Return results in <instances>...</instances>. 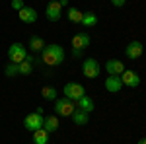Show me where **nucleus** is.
<instances>
[{
  "label": "nucleus",
  "mask_w": 146,
  "mask_h": 144,
  "mask_svg": "<svg viewBox=\"0 0 146 144\" xmlns=\"http://www.w3.org/2000/svg\"><path fill=\"white\" fill-rule=\"evenodd\" d=\"M41 62L47 66H58L64 62V49L56 43L45 45V49L41 51Z\"/></svg>",
  "instance_id": "obj_1"
},
{
  "label": "nucleus",
  "mask_w": 146,
  "mask_h": 144,
  "mask_svg": "<svg viewBox=\"0 0 146 144\" xmlns=\"http://www.w3.org/2000/svg\"><path fill=\"white\" fill-rule=\"evenodd\" d=\"M62 94H64V98H68V100L78 101L82 96H86V88L82 84H78V82H68V84H64V88H62Z\"/></svg>",
  "instance_id": "obj_2"
},
{
  "label": "nucleus",
  "mask_w": 146,
  "mask_h": 144,
  "mask_svg": "<svg viewBox=\"0 0 146 144\" xmlns=\"http://www.w3.org/2000/svg\"><path fill=\"white\" fill-rule=\"evenodd\" d=\"M76 111V101L62 98V100H55V113L56 115H62V117H70L72 113Z\"/></svg>",
  "instance_id": "obj_3"
},
{
  "label": "nucleus",
  "mask_w": 146,
  "mask_h": 144,
  "mask_svg": "<svg viewBox=\"0 0 146 144\" xmlns=\"http://www.w3.org/2000/svg\"><path fill=\"white\" fill-rule=\"evenodd\" d=\"M25 56H27V51H25V47L22 43H12L8 47V58H10V62L20 64L22 60H25Z\"/></svg>",
  "instance_id": "obj_4"
},
{
  "label": "nucleus",
  "mask_w": 146,
  "mask_h": 144,
  "mask_svg": "<svg viewBox=\"0 0 146 144\" xmlns=\"http://www.w3.org/2000/svg\"><path fill=\"white\" fill-rule=\"evenodd\" d=\"M43 121H45V117L41 115V113H29V115H25V119H23V127L29 131V133H33L37 129H43Z\"/></svg>",
  "instance_id": "obj_5"
},
{
  "label": "nucleus",
  "mask_w": 146,
  "mask_h": 144,
  "mask_svg": "<svg viewBox=\"0 0 146 144\" xmlns=\"http://www.w3.org/2000/svg\"><path fill=\"white\" fill-rule=\"evenodd\" d=\"M82 72H84L86 78H92L94 80V78H98L101 74V66L96 58H86L84 64H82Z\"/></svg>",
  "instance_id": "obj_6"
},
{
  "label": "nucleus",
  "mask_w": 146,
  "mask_h": 144,
  "mask_svg": "<svg viewBox=\"0 0 146 144\" xmlns=\"http://www.w3.org/2000/svg\"><path fill=\"white\" fill-rule=\"evenodd\" d=\"M45 16H47L49 22H58V20H60V16H62V6H60L58 0H51V2L47 4Z\"/></svg>",
  "instance_id": "obj_7"
},
{
  "label": "nucleus",
  "mask_w": 146,
  "mask_h": 144,
  "mask_svg": "<svg viewBox=\"0 0 146 144\" xmlns=\"http://www.w3.org/2000/svg\"><path fill=\"white\" fill-rule=\"evenodd\" d=\"M144 53V45L140 43V41H131V43L127 45V49H125V55L129 56L131 60H136V58H140Z\"/></svg>",
  "instance_id": "obj_8"
},
{
  "label": "nucleus",
  "mask_w": 146,
  "mask_h": 144,
  "mask_svg": "<svg viewBox=\"0 0 146 144\" xmlns=\"http://www.w3.org/2000/svg\"><path fill=\"white\" fill-rule=\"evenodd\" d=\"M121 82H123V86L136 88V86H140V76L136 74L135 70H125L123 74H121Z\"/></svg>",
  "instance_id": "obj_9"
},
{
  "label": "nucleus",
  "mask_w": 146,
  "mask_h": 144,
  "mask_svg": "<svg viewBox=\"0 0 146 144\" xmlns=\"http://www.w3.org/2000/svg\"><path fill=\"white\" fill-rule=\"evenodd\" d=\"M18 18H20L23 23H35L37 22V10L31 8V6H23L22 10L18 12Z\"/></svg>",
  "instance_id": "obj_10"
},
{
  "label": "nucleus",
  "mask_w": 146,
  "mask_h": 144,
  "mask_svg": "<svg viewBox=\"0 0 146 144\" xmlns=\"http://www.w3.org/2000/svg\"><path fill=\"white\" fill-rule=\"evenodd\" d=\"M105 70L109 72V76H121L125 72V64L121 60H117V58H109L105 62Z\"/></svg>",
  "instance_id": "obj_11"
},
{
  "label": "nucleus",
  "mask_w": 146,
  "mask_h": 144,
  "mask_svg": "<svg viewBox=\"0 0 146 144\" xmlns=\"http://www.w3.org/2000/svg\"><path fill=\"white\" fill-rule=\"evenodd\" d=\"M90 43H92V37L88 33H76L74 37H72V47L74 49H86V47H90Z\"/></svg>",
  "instance_id": "obj_12"
},
{
  "label": "nucleus",
  "mask_w": 146,
  "mask_h": 144,
  "mask_svg": "<svg viewBox=\"0 0 146 144\" xmlns=\"http://www.w3.org/2000/svg\"><path fill=\"white\" fill-rule=\"evenodd\" d=\"M123 88V82H121V76H107L105 80V90L111 92V94H117L119 90Z\"/></svg>",
  "instance_id": "obj_13"
},
{
  "label": "nucleus",
  "mask_w": 146,
  "mask_h": 144,
  "mask_svg": "<svg viewBox=\"0 0 146 144\" xmlns=\"http://www.w3.org/2000/svg\"><path fill=\"white\" fill-rule=\"evenodd\" d=\"M43 129H45L49 134H53L58 131V115H49L45 117V121H43Z\"/></svg>",
  "instance_id": "obj_14"
},
{
  "label": "nucleus",
  "mask_w": 146,
  "mask_h": 144,
  "mask_svg": "<svg viewBox=\"0 0 146 144\" xmlns=\"http://www.w3.org/2000/svg\"><path fill=\"white\" fill-rule=\"evenodd\" d=\"M29 49H31V53H41L43 49H45V39L43 37H39V35H31L29 37Z\"/></svg>",
  "instance_id": "obj_15"
},
{
  "label": "nucleus",
  "mask_w": 146,
  "mask_h": 144,
  "mask_svg": "<svg viewBox=\"0 0 146 144\" xmlns=\"http://www.w3.org/2000/svg\"><path fill=\"white\" fill-rule=\"evenodd\" d=\"M72 117V121H74V125H88V121H90V113H86V111H82V109H78L76 107V111L70 115Z\"/></svg>",
  "instance_id": "obj_16"
},
{
  "label": "nucleus",
  "mask_w": 146,
  "mask_h": 144,
  "mask_svg": "<svg viewBox=\"0 0 146 144\" xmlns=\"http://www.w3.org/2000/svg\"><path fill=\"white\" fill-rule=\"evenodd\" d=\"M76 107L78 109H82V111H86V113H90V111H94V100H90L88 96H82L78 101H76Z\"/></svg>",
  "instance_id": "obj_17"
},
{
  "label": "nucleus",
  "mask_w": 146,
  "mask_h": 144,
  "mask_svg": "<svg viewBox=\"0 0 146 144\" xmlns=\"http://www.w3.org/2000/svg\"><path fill=\"white\" fill-rule=\"evenodd\" d=\"M33 142L35 144H47L49 142V133L45 129H37L33 131Z\"/></svg>",
  "instance_id": "obj_18"
},
{
  "label": "nucleus",
  "mask_w": 146,
  "mask_h": 144,
  "mask_svg": "<svg viewBox=\"0 0 146 144\" xmlns=\"http://www.w3.org/2000/svg\"><path fill=\"white\" fill-rule=\"evenodd\" d=\"M98 23V16L94 14V12H84V16H82V25L84 27H94Z\"/></svg>",
  "instance_id": "obj_19"
},
{
  "label": "nucleus",
  "mask_w": 146,
  "mask_h": 144,
  "mask_svg": "<svg viewBox=\"0 0 146 144\" xmlns=\"http://www.w3.org/2000/svg\"><path fill=\"white\" fill-rule=\"evenodd\" d=\"M82 16H84V12L78 10V8H68V20L70 22H74V23H82Z\"/></svg>",
  "instance_id": "obj_20"
},
{
  "label": "nucleus",
  "mask_w": 146,
  "mask_h": 144,
  "mask_svg": "<svg viewBox=\"0 0 146 144\" xmlns=\"http://www.w3.org/2000/svg\"><path fill=\"white\" fill-rule=\"evenodd\" d=\"M41 96H43L47 101H55L56 100V88H53V86H45V88H41Z\"/></svg>",
  "instance_id": "obj_21"
},
{
  "label": "nucleus",
  "mask_w": 146,
  "mask_h": 144,
  "mask_svg": "<svg viewBox=\"0 0 146 144\" xmlns=\"http://www.w3.org/2000/svg\"><path fill=\"white\" fill-rule=\"evenodd\" d=\"M31 66H33V62H29L27 58L22 60L20 64H18V72L22 74V76H27V74H31Z\"/></svg>",
  "instance_id": "obj_22"
},
{
  "label": "nucleus",
  "mask_w": 146,
  "mask_h": 144,
  "mask_svg": "<svg viewBox=\"0 0 146 144\" xmlns=\"http://www.w3.org/2000/svg\"><path fill=\"white\" fill-rule=\"evenodd\" d=\"M4 74H6L8 78H14L16 74H20V72H18V64H14V62H10L8 66L4 68Z\"/></svg>",
  "instance_id": "obj_23"
},
{
  "label": "nucleus",
  "mask_w": 146,
  "mask_h": 144,
  "mask_svg": "<svg viewBox=\"0 0 146 144\" xmlns=\"http://www.w3.org/2000/svg\"><path fill=\"white\" fill-rule=\"evenodd\" d=\"M10 4H12V8H14V10H18V12H20L23 6H25V4H23V0H12Z\"/></svg>",
  "instance_id": "obj_24"
},
{
  "label": "nucleus",
  "mask_w": 146,
  "mask_h": 144,
  "mask_svg": "<svg viewBox=\"0 0 146 144\" xmlns=\"http://www.w3.org/2000/svg\"><path fill=\"white\" fill-rule=\"evenodd\" d=\"M125 2H127V0H111V4L115 6V8H123Z\"/></svg>",
  "instance_id": "obj_25"
},
{
  "label": "nucleus",
  "mask_w": 146,
  "mask_h": 144,
  "mask_svg": "<svg viewBox=\"0 0 146 144\" xmlns=\"http://www.w3.org/2000/svg\"><path fill=\"white\" fill-rule=\"evenodd\" d=\"M72 56L74 58H82V49H74L72 47Z\"/></svg>",
  "instance_id": "obj_26"
},
{
  "label": "nucleus",
  "mask_w": 146,
  "mask_h": 144,
  "mask_svg": "<svg viewBox=\"0 0 146 144\" xmlns=\"http://www.w3.org/2000/svg\"><path fill=\"white\" fill-rule=\"evenodd\" d=\"M58 2H60V6H62V8H64V6H68V0H58Z\"/></svg>",
  "instance_id": "obj_27"
},
{
  "label": "nucleus",
  "mask_w": 146,
  "mask_h": 144,
  "mask_svg": "<svg viewBox=\"0 0 146 144\" xmlns=\"http://www.w3.org/2000/svg\"><path fill=\"white\" fill-rule=\"evenodd\" d=\"M138 144H146V138H140V140H138Z\"/></svg>",
  "instance_id": "obj_28"
}]
</instances>
